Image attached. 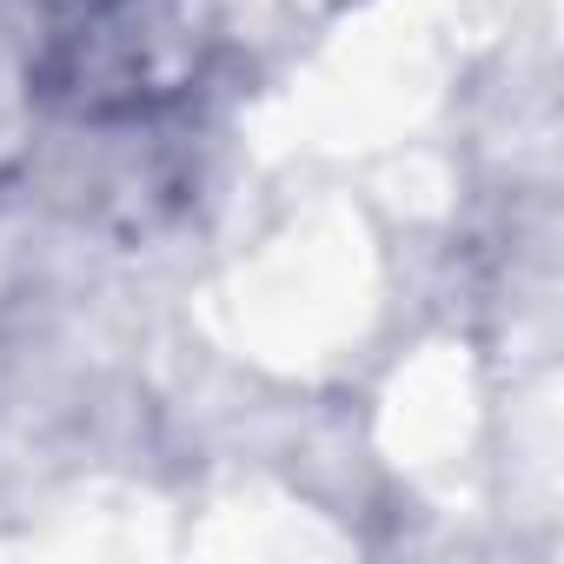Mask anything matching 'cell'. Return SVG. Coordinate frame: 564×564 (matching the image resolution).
<instances>
[{
    "label": "cell",
    "mask_w": 564,
    "mask_h": 564,
    "mask_svg": "<svg viewBox=\"0 0 564 564\" xmlns=\"http://www.w3.org/2000/svg\"><path fill=\"white\" fill-rule=\"evenodd\" d=\"M199 28L186 0H34L28 94L67 120L120 127L193 87Z\"/></svg>",
    "instance_id": "6da1fadb"
}]
</instances>
